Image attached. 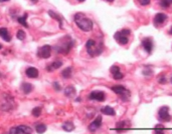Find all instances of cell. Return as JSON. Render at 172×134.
<instances>
[{"mask_svg":"<svg viewBox=\"0 0 172 134\" xmlns=\"http://www.w3.org/2000/svg\"><path fill=\"white\" fill-rule=\"evenodd\" d=\"M74 19H75V24H77V26L80 30H83V31L89 32V31H91V30L93 29L94 23L92 21V19H90L89 17H87L85 14H83V13L75 14Z\"/></svg>","mask_w":172,"mask_h":134,"instance_id":"obj_1","label":"cell"},{"mask_svg":"<svg viewBox=\"0 0 172 134\" xmlns=\"http://www.w3.org/2000/svg\"><path fill=\"white\" fill-rule=\"evenodd\" d=\"M86 49H87V52L89 53V55L93 56H99L100 54L103 53L104 51V45H103V42L102 41H96L95 39H92L90 38L87 43H86Z\"/></svg>","mask_w":172,"mask_h":134,"instance_id":"obj_2","label":"cell"},{"mask_svg":"<svg viewBox=\"0 0 172 134\" xmlns=\"http://www.w3.org/2000/svg\"><path fill=\"white\" fill-rule=\"evenodd\" d=\"M75 41L69 37V36H65L64 38H63V40L60 41V43L55 46V50L58 53H64V54H68L70 49L74 47Z\"/></svg>","mask_w":172,"mask_h":134,"instance_id":"obj_3","label":"cell"},{"mask_svg":"<svg viewBox=\"0 0 172 134\" xmlns=\"http://www.w3.org/2000/svg\"><path fill=\"white\" fill-rule=\"evenodd\" d=\"M130 34H131L130 29H122L114 34V38L120 45H127L129 42Z\"/></svg>","mask_w":172,"mask_h":134,"instance_id":"obj_4","label":"cell"},{"mask_svg":"<svg viewBox=\"0 0 172 134\" xmlns=\"http://www.w3.org/2000/svg\"><path fill=\"white\" fill-rule=\"evenodd\" d=\"M111 89H112V91L114 92V93L119 95L121 98H122V100L127 101L129 99L130 91L126 88L125 86H123V85H114V86L111 87Z\"/></svg>","mask_w":172,"mask_h":134,"instance_id":"obj_5","label":"cell"},{"mask_svg":"<svg viewBox=\"0 0 172 134\" xmlns=\"http://www.w3.org/2000/svg\"><path fill=\"white\" fill-rule=\"evenodd\" d=\"M158 120L161 122H169L171 120V115L169 114V107L162 106L158 110Z\"/></svg>","mask_w":172,"mask_h":134,"instance_id":"obj_6","label":"cell"},{"mask_svg":"<svg viewBox=\"0 0 172 134\" xmlns=\"http://www.w3.org/2000/svg\"><path fill=\"white\" fill-rule=\"evenodd\" d=\"M50 54H52V46L49 45H43L37 49V56L39 58L47 59L50 57Z\"/></svg>","mask_w":172,"mask_h":134,"instance_id":"obj_7","label":"cell"},{"mask_svg":"<svg viewBox=\"0 0 172 134\" xmlns=\"http://www.w3.org/2000/svg\"><path fill=\"white\" fill-rule=\"evenodd\" d=\"M89 99L90 100H96V101H99V102H103L106 100V95L103 91L95 90V91H92L89 94Z\"/></svg>","mask_w":172,"mask_h":134,"instance_id":"obj_8","label":"cell"},{"mask_svg":"<svg viewBox=\"0 0 172 134\" xmlns=\"http://www.w3.org/2000/svg\"><path fill=\"white\" fill-rule=\"evenodd\" d=\"M110 72L112 73L113 78H114L115 80H121V79H123L124 74L122 73V72H121L120 67H119L118 65H113V66H111Z\"/></svg>","mask_w":172,"mask_h":134,"instance_id":"obj_9","label":"cell"},{"mask_svg":"<svg viewBox=\"0 0 172 134\" xmlns=\"http://www.w3.org/2000/svg\"><path fill=\"white\" fill-rule=\"evenodd\" d=\"M102 119H103V118H102V116H101V115L96 117V119L89 125V130L91 132H95L96 130H98L99 128L101 127V125H102Z\"/></svg>","mask_w":172,"mask_h":134,"instance_id":"obj_10","label":"cell"},{"mask_svg":"<svg viewBox=\"0 0 172 134\" xmlns=\"http://www.w3.org/2000/svg\"><path fill=\"white\" fill-rule=\"evenodd\" d=\"M142 46L143 48L145 49V51L147 52L148 54L152 53V50H153V40L151 38H144L142 40Z\"/></svg>","mask_w":172,"mask_h":134,"instance_id":"obj_11","label":"cell"},{"mask_svg":"<svg viewBox=\"0 0 172 134\" xmlns=\"http://www.w3.org/2000/svg\"><path fill=\"white\" fill-rule=\"evenodd\" d=\"M167 20V15L165 13H157L154 17V24L155 25H161Z\"/></svg>","mask_w":172,"mask_h":134,"instance_id":"obj_12","label":"cell"},{"mask_svg":"<svg viewBox=\"0 0 172 134\" xmlns=\"http://www.w3.org/2000/svg\"><path fill=\"white\" fill-rule=\"evenodd\" d=\"M129 125H130V122L129 121H121V122H118L117 124H116L115 130L118 131V132L126 131V130L129 129Z\"/></svg>","mask_w":172,"mask_h":134,"instance_id":"obj_13","label":"cell"},{"mask_svg":"<svg viewBox=\"0 0 172 134\" xmlns=\"http://www.w3.org/2000/svg\"><path fill=\"white\" fill-rule=\"evenodd\" d=\"M25 74L29 78H37L38 77V70L35 68V67H28V68L25 70Z\"/></svg>","mask_w":172,"mask_h":134,"instance_id":"obj_14","label":"cell"},{"mask_svg":"<svg viewBox=\"0 0 172 134\" xmlns=\"http://www.w3.org/2000/svg\"><path fill=\"white\" fill-rule=\"evenodd\" d=\"M0 36H1L3 40L7 41V42H10V40H11V36H10V34H9L8 29L5 28V27L0 28Z\"/></svg>","mask_w":172,"mask_h":134,"instance_id":"obj_15","label":"cell"},{"mask_svg":"<svg viewBox=\"0 0 172 134\" xmlns=\"http://www.w3.org/2000/svg\"><path fill=\"white\" fill-rule=\"evenodd\" d=\"M63 66V62L62 61H54V62H53V63H50L48 66H47V70L48 71V72H53V70H55V69H58L59 67H62Z\"/></svg>","mask_w":172,"mask_h":134,"instance_id":"obj_16","label":"cell"},{"mask_svg":"<svg viewBox=\"0 0 172 134\" xmlns=\"http://www.w3.org/2000/svg\"><path fill=\"white\" fill-rule=\"evenodd\" d=\"M101 112L103 113V114H106V115H110V116H114L116 115V111L114 108H112L111 106H104L102 107V109H101Z\"/></svg>","mask_w":172,"mask_h":134,"instance_id":"obj_17","label":"cell"},{"mask_svg":"<svg viewBox=\"0 0 172 134\" xmlns=\"http://www.w3.org/2000/svg\"><path fill=\"white\" fill-rule=\"evenodd\" d=\"M48 14H49V16L52 17V18H53V19H55V20H58V24H59V28H63V18H62V16H60L59 14L55 13L54 11H53V10H49V11H48Z\"/></svg>","mask_w":172,"mask_h":134,"instance_id":"obj_18","label":"cell"},{"mask_svg":"<svg viewBox=\"0 0 172 134\" xmlns=\"http://www.w3.org/2000/svg\"><path fill=\"white\" fill-rule=\"evenodd\" d=\"M21 89L25 94H29L30 92L33 90V85L30 83H27V82H24V83L21 85Z\"/></svg>","mask_w":172,"mask_h":134,"instance_id":"obj_19","label":"cell"},{"mask_svg":"<svg viewBox=\"0 0 172 134\" xmlns=\"http://www.w3.org/2000/svg\"><path fill=\"white\" fill-rule=\"evenodd\" d=\"M63 129L64 131H68V132H70V131H73L75 129V125H74V123L72 121H67V122H64V124H63Z\"/></svg>","mask_w":172,"mask_h":134,"instance_id":"obj_20","label":"cell"},{"mask_svg":"<svg viewBox=\"0 0 172 134\" xmlns=\"http://www.w3.org/2000/svg\"><path fill=\"white\" fill-rule=\"evenodd\" d=\"M18 128L21 134H31L32 133V128L27 125H19Z\"/></svg>","mask_w":172,"mask_h":134,"instance_id":"obj_21","label":"cell"},{"mask_svg":"<svg viewBox=\"0 0 172 134\" xmlns=\"http://www.w3.org/2000/svg\"><path fill=\"white\" fill-rule=\"evenodd\" d=\"M64 94L67 95L68 97H72L75 94V88L74 86L72 85H69L68 87H65V89H64Z\"/></svg>","mask_w":172,"mask_h":134,"instance_id":"obj_22","label":"cell"},{"mask_svg":"<svg viewBox=\"0 0 172 134\" xmlns=\"http://www.w3.org/2000/svg\"><path fill=\"white\" fill-rule=\"evenodd\" d=\"M72 72H73V68H72V67H68V68H65V69L63 70L62 76L64 77V78L68 79V78H69L70 76H72Z\"/></svg>","mask_w":172,"mask_h":134,"instance_id":"obj_23","label":"cell"},{"mask_svg":"<svg viewBox=\"0 0 172 134\" xmlns=\"http://www.w3.org/2000/svg\"><path fill=\"white\" fill-rule=\"evenodd\" d=\"M26 18H27V14H24L23 16L17 18V21H18L19 24H21V25H23L24 27H26V28H27V27H28V24H27V22H26Z\"/></svg>","mask_w":172,"mask_h":134,"instance_id":"obj_24","label":"cell"},{"mask_svg":"<svg viewBox=\"0 0 172 134\" xmlns=\"http://www.w3.org/2000/svg\"><path fill=\"white\" fill-rule=\"evenodd\" d=\"M35 130H36V132L38 134H42L47 131V126L44 124H38V125H36V127H35Z\"/></svg>","mask_w":172,"mask_h":134,"instance_id":"obj_25","label":"cell"},{"mask_svg":"<svg viewBox=\"0 0 172 134\" xmlns=\"http://www.w3.org/2000/svg\"><path fill=\"white\" fill-rule=\"evenodd\" d=\"M171 4H172V0H161L160 6L162 8H168Z\"/></svg>","mask_w":172,"mask_h":134,"instance_id":"obj_26","label":"cell"},{"mask_svg":"<svg viewBox=\"0 0 172 134\" xmlns=\"http://www.w3.org/2000/svg\"><path fill=\"white\" fill-rule=\"evenodd\" d=\"M154 134H165L163 126L160 125V124L156 125L155 126V132H154Z\"/></svg>","mask_w":172,"mask_h":134,"instance_id":"obj_27","label":"cell"},{"mask_svg":"<svg viewBox=\"0 0 172 134\" xmlns=\"http://www.w3.org/2000/svg\"><path fill=\"white\" fill-rule=\"evenodd\" d=\"M31 113H32V115L34 117H38L40 114H42V108L40 107H34L32 109V111H31Z\"/></svg>","mask_w":172,"mask_h":134,"instance_id":"obj_28","label":"cell"},{"mask_svg":"<svg viewBox=\"0 0 172 134\" xmlns=\"http://www.w3.org/2000/svg\"><path fill=\"white\" fill-rule=\"evenodd\" d=\"M25 36H26V35H25V32L23 31V30H21V29L18 30L17 33H16V37H17L19 40H23V39L25 38Z\"/></svg>","mask_w":172,"mask_h":134,"instance_id":"obj_29","label":"cell"},{"mask_svg":"<svg viewBox=\"0 0 172 134\" xmlns=\"http://www.w3.org/2000/svg\"><path fill=\"white\" fill-rule=\"evenodd\" d=\"M9 134H21V133H20V130H19L18 126H16V127L14 126V127H11V128H10Z\"/></svg>","mask_w":172,"mask_h":134,"instance_id":"obj_30","label":"cell"},{"mask_svg":"<svg viewBox=\"0 0 172 134\" xmlns=\"http://www.w3.org/2000/svg\"><path fill=\"white\" fill-rule=\"evenodd\" d=\"M158 82H159L160 84H165L166 82H167V79H166L165 76H160L159 79H158Z\"/></svg>","mask_w":172,"mask_h":134,"instance_id":"obj_31","label":"cell"},{"mask_svg":"<svg viewBox=\"0 0 172 134\" xmlns=\"http://www.w3.org/2000/svg\"><path fill=\"white\" fill-rule=\"evenodd\" d=\"M53 88H54L55 90H57V91H59L60 89H62V88H60V85H59L58 82H53Z\"/></svg>","mask_w":172,"mask_h":134,"instance_id":"obj_32","label":"cell"},{"mask_svg":"<svg viewBox=\"0 0 172 134\" xmlns=\"http://www.w3.org/2000/svg\"><path fill=\"white\" fill-rule=\"evenodd\" d=\"M138 1L140 2L141 5H148V4H150L151 0H138Z\"/></svg>","mask_w":172,"mask_h":134,"instance_id":"obj_33","label":"cell"},{"mask_svg":"<svg viewBox=\"0 0 172 134\" xmlns=\"http://www.w3.org/2000/svg\"><path fill=\"white\" fill-rule=\"evenodd\" d=\"M104 1H107V2H113L114 0H104Z\"/></svg>","mask_w":172,"mask_h":134,"instance_id":"obj_34","label":"cell"},{"mask_svg":"<svg viewBox=\"0 0 172 134\" xmlns=\"http://www.w3.org/2000/svg\"><path fill=\"white\" fill-rule=\"evenodd\" d=\"M6 1H9V0H0V2H6Z\"/></svg>","mask_w":172,"mask_h":134,"instance_id":"obj_35","label":"cell"},{"mask_svg":"<svg viewBox=\"0 0 172 134\" xmlns=\"http://www.w3.org/2000/svg\"><path fill=\"white\" fill-rule=\"evenodd\" d=\"M169 34H172V27H171L170 30H169Z\"/></svg>","mask_w":172,"mask_h":134,"instance_id":"obj_36","label":"cell"},{"mask_svg":"<svg viewBox=\"0 0 172 134\" xmlns=\"http://www.w3.org/2000/svg\"><path fill=\"white\" fill-rule=\"evenodd\" d=\"M78 1H80V2H84L85 0H78Z\"/></svg>","mask_w":172,"mask_h":134,"instance_id":"obj_37","label":"cell"},{"mask_svg":"<svg viewBox=\"0 0 172 134\" xmlns=\"http://www.w3.org/2000/svg\"><path fill=\"white\" fill-rule=\"evenodd\" d=\"M2 47H3V46H2V44H0V49H2Z\"/></svg>","mask_w":172,"mask_h":134,"instance_id":"obj_38","label":"cell"},{"mask_svg":"<svg viewBox=\"0 0 172 134\" xmlns=\"http://www.w3.org/2000/svg\"><path fill=\"white\" fill-rule=\"evenodd\" d=\"M30 1H32V2H36V0H30Z\"/></svg>","mask_w":172,"mask_h":134,"instance_id":"obj_39","label":"cell"},{"mask_svg":"<svg viewBox=\"0 0 172 134\" xmlns=\"http://www.w3.org/2000/svg\"><path fill=\"white\" fill-rule=\"evenodd\" d=\"M170 82H171V83H172V77H171V79H170Z\"/></svg>","mask_w":172,"mask_h":134,"instance_id":"obj_40","label":"cell"}]
</instances>
